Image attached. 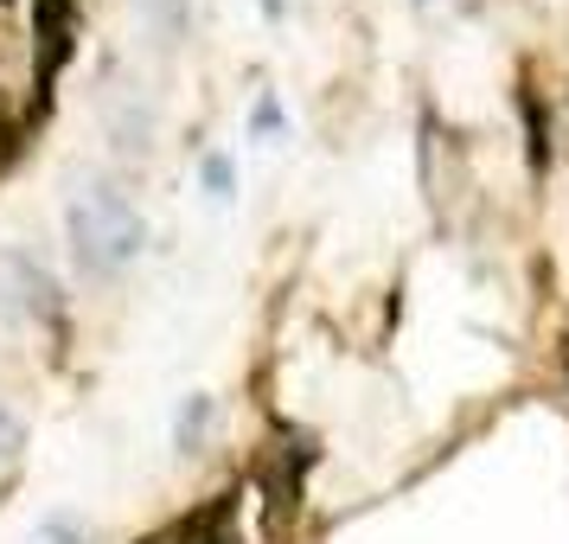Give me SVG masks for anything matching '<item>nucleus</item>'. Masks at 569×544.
<instances>
[{"label":"nucleus","instance_id":"1","mask_svg":"<svg viewBox=\"0 0 569 544\" xmlns=\"http://www.w3.org/2000/svg\"><path fill=\"white\" fill-rule=\"evenodd\" d=\"M64 237H71V263L83 276H122L141 250H148V225L122 186L90 180L83 174L64 199Z\"/></svg>","mask_w":569,"mask_h":544},{"label":"nucleus","instance_id":"2","mask_svg":"<svg viewBox=\"0 0 569 544\" xmlns=\"http://www.w3.org/2000/svg\"><path fill=\"white\" fill-rule=\"evenodd\" d=\"M0 314L7 320H27V314H58V288L52 276L39 269L32 257H0Z\"/></svg>","mask_w":569,"mask_h":544},{"label":"nucleus","instance_id":"3","mask_svg":"<svg viewBox=\"0 0 569 544\" xmlns=\"http://www.w3.org/2000/svg\"><path fill=\"white\" fill-rule=\"evenodd\" d=\"M71 32H78V0H39V97L52 83V65L71 58Z\"/></svg>","mask_w":569,"mask_h":544},{"label":"nucleus","instance_id":"4","mask_svg":"<svg viewBox=\"0 0 569 544\" xmlns=\"http://www.w3.org/2000/svg\"><path fill=\"white\" fill-rule=\"evenodd\" d=\"M211 423V397H186L180 423H173V436H180V455H199V436H206Z\"/></svg>","mask_w":569,"mask_h":544},{"label":"nucleus","instance_id":"5","mask_svg":"<svg viewBox=\"0 0 569 544\" xmlns=\"http://www.w3.org/2000/svg\"><path fill=\"white\" fill-rule=\"evenodd\" d=\"M199 180H206L211 199H231V192H237V167H231V155H206V160H199Z\"/></svg>","mask_w":569,"mask_h":544},{"label":"nucleus","instance_id":"6","mask_svg":"<svg viewBox=\"0 0 569 544\" xmlns=\"http://www.w3.org/2000/svg\"><path fill=\"white\" fill-rule=\"evenodd\" d=\"M141 7H148V27H154V32L180 39V32H186V7H192V0H141Z\"/></svg>","mask_w":569,"mask_h":544},{"label":"nucleus","instance_id":"7","mask_svg":"<svg viewBox=\"0 0 569 544\" xmlns=\"http://www.w3.org/2000/svg\"><path fill=\"white\" fill-rule=\"evenodd\" d=\"M90 532H83V518H71V513H52L46 525H39V538L32 544H83Z\"/></svg>","mask_w":569,"mask_h":544},{"label":"nucleus","instance_id":"8","mask_svg":"<svg viewBox=\"0 0 569 544\" xmlns=\"http://www.w3.org/2000/svg\"><path fill=\"white\" fill-rule=\"evenodd\" d=\"M20 442H27V423L0 404V462H13V455H20Z\"/></svg>","mask_w":569,"mask_h":544},{"label":"nucleus","instance_id":"9","mask_svg":"<svg viewBox=\"0 0 569 544\" xmlns=\"http://www.w3.org/2000/svg\"><path fill=\"white\" fill-rule=\"evenodd\" d=\"M525 103V116H531V160L543 167V155H550V129H543V109H538V97H518Z\"/></svg>","mask_w":569,"mask_h":544},{"label":"nucleus","instance_id":"10","mask_svg":"<svg viewBox=\"0 0 569 544\" xmlns=\"http://www.w3.org/2000/svg\"><path fill=\"white\" fill-rule=\"evenodd\" d=\"M250 129H257V135H282V129H288V122H282V103H276V97H262V103L250 109Z\"/></svg>","mask_w":569,"mask_h":544}]
</instances>
